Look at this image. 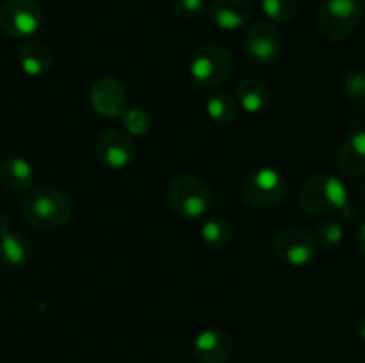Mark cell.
<instances>
[{"label":"cell","instance_id":"5bb4252c","mask_svg":"<svg viewBox=\"0 0 365 363\" xmlns=\"http://www.w3.org/2000/svg\"><path fill=\"white\" fill-rule=\"evenodd\" d=\"M253 7L250 0H212L209 18L221 31H237L252 20Z\"/></svg>","mask_w":365,"mask_h":363},{"label":"cell","instance_id":"8992f818","mask_svg":"<svg viewBox=\"0 0 365 363\" xmlns=\"http://www.w3.org/2000/svg\"><path fill=\"white\" fill-rule=\"evenodd\" d=\"M241 196L250 206L267 209L287 196V182L274 167H260L242 180Z\"/></svg>","mask_w":365,"mask_h":363},{"label":"cell","instance_id":"cb8c5ba5","mask_svg":"<svg viewBox=\"0 0 365 363\" xmlns=\"http://www.w3.org/2000/svg\"><path fill=\"white\" fill-rule=\"evenodd\" d=\"M121 121H123L125 132L130 137H143L153 127L152 116L148 114V110L139 109V107H132V109L125 110L123 116H121Z\"/></svg>","mask_w":365,"mask_h":363},{"label":"cell","instance_id":"484cf974","mask_svg":"<svg viewBox=\"0 0 365 363\" xmlns=\"http://www.w3.org/2000/svg\"><path fill=\"white\" fill-rule=\"evenodd\" d=\"M356 246H359L360 251L365 255V219L360 223L359 230H356Z\"/></svg>","mask_w":365,"mask_h":363},{"label":"cell","instance_id":"8fae6325","mask_svg":"<svg viewBox=\"0 0 365 363\" xmlns=\"http://www.w3.org/2000/svg\"><path fill=\"white\" fill-rule=\"evenodd\" d=\"M234 347V337L227 327H207L196 335L192 344L198 363H227Z\"/></svg>","mask_w":365,"mask_h":363},{"label":"cell","instance_id":"52a82bcc","mask_svg":"<svg viewBox=\"0 0 365 363\" xmlns=\"http://www.w3.org/2000/svg\"><path fill=\"white\" fill-rule=\"evenodd\" d=\"M43 27V9L36 0H7L0 7V31L13 39H29Z\"/></svg>","mask_w":365,"mask_h":363},{"label":"cell","instance_id":"83f0119b","mask_svg":"<svg viewBox=\"0 0 365 363\" xmlns=\"http://www.w3.org/2000/svg\"><path fill=\"white\" fill-rule=\"evenodd\" d=\"M359 192H360V198H362V201L365 203V180L362 182V184H360V189H359Z\"/></svg>","mask_w":365,"mask_h":363},{"label":"cell","instance_id":"5b68a950","mask_svg":"<svg viewBox=\"0 0 365 363\" xmlns=\"http://www.w3.org/2000/svg\"><path fill=\"white\" fill-rule=\"evenodd\" d=\"M232 53L225 46L210 43L192 53L189 71L195 84L202 89H216L228 80L232 73Z\"/></svg>","mask_w":365,"mask_h":363},{"label":"cell","instance_id":"277c9868","mask_svg":"<svg viewBox=\"0 0 365 363\" xmlns=\"http://www.w3.org/2000/svg\"><path fill=\"white\" fill-rule=\"evenodd\" d=\"M362 16V0H323L317 11V32L327 41H344L359 27Z\"/></svg>","mask_w":365,"mask_h":363},{"label":"cell","instance_id":"44dd1931","mask_svg":"<svg viewBox=\"0 0 365 363\" xmlns=\"http://www.w3.org/2000/svg\"><path fill=\"white\" fill-rule=\"evenodd\" d=\"M342 96L355 105H365V71L360 68H349L342 73L339 82Z\"/></svg>","mask_w":365,"mask_h":363},{"label":"cell","instance_id":"9a60e30c","mask_svg":"<svg viewBox=\"0 0 365 363\" xmlns=\"http://www.w3.org/2000/svg\"><path fill=\"white\" fill-rule=\"evenodd\" d=\"M335 162L348 177H365V128H356L342 139Z\"/></svg>","mask_w":365,"mask_h":363},{"label":"cell","instance_id":"d6986e66","mask_svg":"<svg viewBox=\"0 0 365 363\" xmlns=\"http://www.w3.org/2000/svg\"><path fill=\"white\" fill-rule=\"evenodd\" d=\"M200 235H202V241L207 248L220 251V249L228 248L230 242L234 241V226H232L230 219L216 214V216H210L203 221Z\"/></svg>","mask_w":365,"mask_h":363},{"label":"cell","instance_id":"30bf717a","mask_svg":"<svg viewBox=\"0 0 365 363\" xmlns=\"http://www.w3.org/2000/svg\"><path fill=\"white\" fill-rule=\"evenodd\" d=\"M95 152L100 162L109 169H125L134 160L135 144L125 130L110 128L96 139Z\"/></svg>","mask_w":365,"mask_h":363},{"label":"cell","instance_id":"9c48e42d","mask_svg":"<svg viewBox=\"0 0 365 363\" xmlns=\"http://www.w3.org/2000/svg\"><path fill=\"white\" fill-rule=\"evenodd\" d=\"M245 48L257 63H273L284 52V36L274 23L259 21L246 31Z\"/></svg>","mask_w":365,"mask_h":363},{"label":"cell","instance_id":"4fadbf2b","mask_svg":"<svg viewBox=\"0 0 365 363\" xmlns=\"http://www.w3.org/2000/svg\"><path fill=\"white\" fill-rule=\"evenodd\" d=\"M7 223V216L0 212V262L11 269H20L31 260V242L21 233L11 230Z\"/></svg>","mask_w":365,"mask_h":363},{"label":"cell","instance_id":"7c38bea8","mask_svg":"<svg viewBox=\"0 0 365 363\" xmlns=\"http://www.w3.org/2000/svg\"><path fill=\"white\" fill-rule=\"evenodd\" d=\"M89 102L100 116L121 117L127 110V91L120 78L102 77L93 84Z\"/></svg>","mask_w":365,"mask_h":363},{"label":"cell","instance_id":"ba28073f","mask_svg":"<svg viewBox=\"0 0 365 363\" xmlns=\"http://www.w3.org/2000/svg\"><path fill=\"white\" fill-rule=\"evenodd\" d=\"M273 249L278 258L291 267H305L317 256L316 238L299 226H285L274 235Z\"/></svg>","mask_w":365,"mask_h":363},{"label":"cell","instance_id":"3957f363","mask_svg":"<svg viewBox=\"0 0 365 363\" xmlns=\"http://www.w3.org/2000/svg\"><path fill=\"white\" fill-rule=\"evenodd\" d=\"M168 203L177 216L184 219H200L214 205L212 189L195 174H178L168 185Z\"/></svg>","mask_w":365,"mask_h":363},{"label":"cell","instance_id":"e0dca14e","mask_svg":"<svg viewBox=\"0 0 365 363\" xmlns=\"http://www.w3.org/2000/svg\"><path fill=\"white\" fill-rule=\"evenodd\" d=\"M53 63L48 46L38 39H31L20 50V68L29 77H43L50 71Z\"/></svg>","mask_w":365,"mask_h":363},{"label":"cell","instance_id":"7402d4cb","mask_svg":"<svg viewBox=\"0 0 365 363\" xmlns=\"http://www.w3.org/2000/svg\"><path fill=\"white\" fill-rule=\"evenodd\" d=\"M314 238H316L317 248L324 249V251H331V249L337 248L342 242V238H344V226H342L341 221L335 219V217H327V219L317 223Z\"/></svg>","mask_w":365,"mask_h":363},{"label":"cell","instance_id":"ffe728a7","mask_svg":"<svg viewBox=\"0 0 365 363\" xmlns=\"http://www.w3.org/2000/svg\"><path fill=\"white\" fill-rule=\"evenodd\" d=\"M207 116L217 125H230L237 116V102L227 93H216L205 103Z\"/></svg>","mask_w":365,"mask_h":363},{"label":"cell","instance_id":"d4e9b609","mask_svg":"<svg viewBox=\"0 0 365 363\" xmlns=\"http://www.w3.org/2000/svg\"><path fill=\"white\" fill-rule=\"evenodd\" d=\"M207 11L205 0H173V13L184 20H195Z\"/></svg>","mask_w":365,"mask_h":363},{"label":"cell","instance_id":"ac0fdd59","mask_svg":"<svg viewBox=\"0 0 365 363\" xmlns=\"http://www.w3.org/2000/svg\"><path fill=\"white\" fill-rule=\"evenodd\" d=\"M0 182L11 191H25L34 182V167L21 157H7L0 164Z\"/></svg>","mask_w":365,"mask_h":363},{"label":"cell","instance_id":"2e32d148","mask_svg":"<svg viewBox=\"0 0 365 363\" xmlns=\"http://www.w3.org/2000/svg\"><path fill=\"white\" fill-rule=\"evenodd\" d=\"M237 105L246 114H262L271 105V89L259 78H246L237 85Z\"/></svg>","mask_w":365,"mask_h":363},{"label":"cell","instance_id":"6da1fadb","mask_svg":"<svg viewBox=\"0 0 365 363\" xmlns=\"http://www.w3.org/2000/svg\"><path fill=\"white\" fill-rule=\"evenodd\" d=\"M299 206L310 216L339 214L344 219L353 217L351 196L348 185L334 173H317L307 178L298 192Z\"/></svg>","mask_w":365,"mask_h":363},{"label":"cell","instance_id":"4316f807","mask_svg":"<svg viewBox=\"0 0 365 363\" xmlns=\"http://www.w3.org/2000/svg\"><path fill=\"white\" fill-rule=\"evenodd\" d=\"M356 333H359V337L365 342V315H362L356 320Z\"/></svg>","mask_w":365,"mask_h":363},{"label":"cell","instance_id":"603a6c76","mask_svg":"<svg viewBox=\"0 0 365 363\" xmlns=\"http://www.w3.org/2000/svg\"><path fill=\"white\" fill-rule=\"evenodd\" d=\"M262 13L277 25H289L298 16L296 0H260Z\"/></svg>","mask_w":365,"mask_h":363},{"label":"cell","instance_id":"7a4b0ae2","mask_svg":"<svg viewBox=\"0 0 365 363\" xmlns=\"http://www.w3.org/2000/svg\"><path fill=\"white\" fill-rule=\"evenodd\" d=\"M21 210L29 223L38 230H59L71 217V201L53 187L32 189L21 201Z\"/></svg>","mask_w":365,"mask_h":363}]
</instances>
